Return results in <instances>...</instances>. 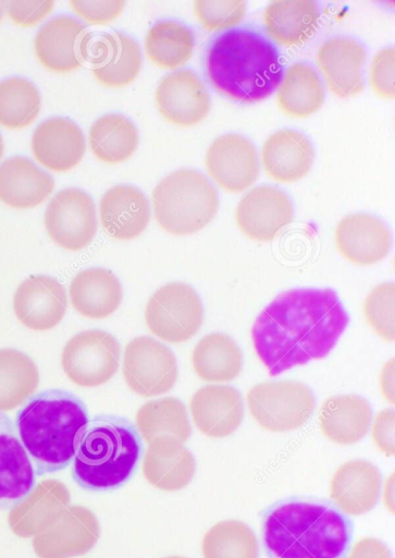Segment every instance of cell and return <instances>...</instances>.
Returning a JSON list of instances; mask_svg holds the SVG:
<instances>
[{"label": "cell", "instance_id": "obj_45", "mask_svg": "<svg viewBox=\"0 0 395 558\" xmlns=\"http://www.w3.org/2000/svg\"><path fill=\"white\" fill-rule=\"evenodd\" d=\"M53 7V0H11L7 1L5 12L15 24L29 27L44 20Z\"/></svg>", "mask_w": 395, "mask_h": 558}, {"label": "cell", "instance_id": "obj_36", "mask_svg": "<svg viewBox=\"0 0 395 558\" xmlns=\"http://www.w3.org/2000/svg\"><path fill=\"white\" fill-rule=\"evenodd\" d=\"M195 47L193 32L184 24L164 20L155 23L145 36V51L157 65L175 69L185 64Z\"/></svg>", "mask_w": 395, "mask_h": 558}, {"label": "cell", "instance_id": "obj_13", "mask_svg": "<svg viewBox=\"0 0 395 558\" xmlns=\"http://www.w3.org/2000/svg\"><path fill=\"white\" fill-rule=\"evenodd\" d=\"M91 33L70 15H57L36 33L34 49L37 59L54 72H70L88 58Z\"/></svg>", "mask_w": 395, "mask_h": 558}, {"label": "cell", "instance_id": "obj_1", "mask_svg": "<svg viewBox=\"0 0 395 558\" xmlns=\"http://www.w3.org/2000/svg\"><path fill=\"white\" fill-rule=\"evenodd\" d=\"M349 322L337 294L325 289H292L256 318L251 340L271 376L326 356Z\"/></svg>", "mask_w": 395, "mask_h": 558}, {"label": "cell", "instance_id": "obj_35", "mask_svg": "<svg viewBox=\"0 0 395 558\" xmlns=\"http://www.w3.org/2000/svg\"><path fill=\"white\" fill-rule=\"evenodd\" d=\"M88 135L95 156L108 163L126 160L138 144L135 124L120 113H107L96 119Z\"/></svg>", "mask_w": 395, "mask_h": 558}, {"label": "cell", "instance_id": "obj_26", "mask_svg": "<svg viewBox=\"0 0 395 558\" xmlns=\"http://www.w3.org/2000/svg\"><path fill=\"white\" fill-rule=\"evenodd\" d=\"M380 489L381 474L377 466L366 460H350L335 471L330 496L346 514L360 515L377 505Z\"/></svg>", "mask_w": 395, "mask_h": 558}, {"label": "cell", "instance_id": "obj_3", "mask_svg": "<svg viewBox=\"0 0 395 558\" xmlns=\"http://www.w3.org/2000/svg\"><path fill=\"white\" fill-rule=\"evenodd\" d=\"M87 424L84 403L60 389L38 393L16 417L21 442L38 475L67 466Z\"/></svg>", "mask_w": 395, "mask_h": 558}, {"label": "cell", "instance_id": "obj_40", "mask_svg": "<svg viewBox=\"0 0 395 558\" xmlns=\"http://www.w3.org/2000/svg\"><path fill=\"white\" fill-rule=\"evenodd\" d=\"M37 87L24 77L13 76L0 82V124L21 129L32 123L40 110Z\"/></svg>", "mask_w": 395, "mask_h": 558}, {"label": "cell", "instance_id": "obj_4", "mask_svg": "<svg viewBox=\"0 0 395 558\" xmlns=\"http://www.w3.org/2000/svg\"><path fill=\"white\" fill-rule=\"evenodd\" d=\"M349 536L346 518L319 502L280 504L263 523V541L271 558H342Z\"/></svg>", "mask_w": 395, "mask_h": 558}, {"label": "cell", "instance_id": "obj_12", "mask_svg": "<svg viewBox=\"0 0 395 558\" xmlns=\"http://www.w3.org/2000/svg\"><path fill=\"white\" fill-rule=\"evenodd\" d=\"M99 535L100 525L95 513L83 506L72 505L34 536L32 545L39 558H71L89 551Z\"/></svg>", "mask_w": 395, "mask_h": 558}, {"label": "cell", "instance_id": "obj_42", "mask_svg": "<svg viewBox=\"0 0 395 558\" xmlns=\"http://www.w3.org/2000/svg\"><path fill=\"white\" fill-rule=\"evenodd\" d=\"M246 11L242 0H196L194 13L207 29H223L238 24Z\"/></svg>", "mask_w": 395, "mask_h": 558}, {"label": "cell", "instance_id": "obj_28", "mask_svg": "<svg viewBox=\"0 0 395 558\" xmlns=\"http://www.w3.org/2000/svg\"><path fill=\"white\" fill-rule=\"evenodd\" d=\"M53 189L51 175L26 157L14 156L0 165V201L11 207H35Z\"/></svg>", "mask_w": 395, "mask_h": 558}, {"label": "cell", "instance_id": "obj_10", "mask_svg": "<svg viewBox=\"0 0 395 558\" xmlns=\"http://www.w3.org/2000/svg\"><path fill=\"white\" fill-rule=\"evenodd\" d=\"M49 236L60 247L78 251L95 238L98 227L91 196L78 187L60 190L49 201L44 216Z\"/></svg>", "mask_w": 395, "mask_h": 558}, {"label": "cell", "instance_id": "obj_15", "mask_svg": "<svg viewBox=\"0 0 395 558\" xmlns=\"http://www.w3.org/2000/svg\"><path fill=\"white\" fill-rule=\"evenodd\" d=\"M155 100L161 116L180 126L201 122L211 105L207 88L190 70H177L164 75L156 88Z\"/></svg>", "mask_w": 395, "mask_h": 558}, {"label": "cell", "instance_id": "obj_48", "mask_svg": "<svg viewBox=\"0 0 395 558\" xmlns=\"http://www.w3.org/2000/svg\"><path fill=\"white\" fill-rule=\"evenodd\" d=\"M380 387L383 397L391 402L394 403V359L388 361L380 375Z\"/></svg>", "mask_w": 395, "mask_h": 558}, {"label": "cell", "instance_id": "obj_29", "mask_svg": "<svg viewBox=\"0 0 395 558\" xmlns=\"http://www.w3.org/2000/svg\"><path fill=\"white\" fill-rule=\"evenodd\" d=\"M266 172L279 182H294L309 171L313 161L310 141L295 130H280L271 134L261 149Z\"/></svg>", "mask_w": 395, "mask_h": 558}, {"label": "cell", "instance_id": "obj_19", "mask_svg": "<svg viewBox=\"0 0 395 558\" xmlns=\"http://www.w3.org/2000/svg\"><path fill=\"white\" fill-rule=\"evenodd\" d=\"M367 51L348 37H333L318 49L317 63L328 87L340 97L359 94L363 88V64Z\"/></svg>", "mask_w": 395, "mask_h": 558}, {"label": "cell", "instance_id": "obj_49", "mask_svg": "<svg viewBox=\"0 0 395 558\" xmlns=\"http://www.w3.org/2000/svg\"><path fill=\"white\" fill-rule=\"evenodd\" d=\"M7 9V1L0 0V22Z\"/></svg>", "mask_w": 395, "mask_h": 558}, {"label": "cell", "instance_id": "obj_22", "mask_svg": "<svg viewBox=\"0 0 395 558\" xmlns=\"http://www.w3.org/2000/svg\"><path fill=\"white\" fill-rule=\"evenodd\" d=\"M70 497L62 482L54 478L41 481L10 510V529L24 538L38 535L69 506Z\"/></svg>", "mask_w": 395, "mask_h": 558}, {"label": "cell", "instance_id": "obj_7", "mask_svg": "<svg viewBox=\"0 0 395 558\" xmlns=\"http://www.w3.org/2000/svg\"><path fill=\"white\" fill-rule=\"evenodd\" d=\"M251 416L273 433L294 430L311 416L316 400L311 389L295 380L267 381L247 393Z\"/></svg>", "mask_w": 395, "mask_h": 558}, {"label": "cell", "instance_id": "obj_14", "mask_svg": "<svg viewBox=\"0 0 395 558\" xmlns=\"http://www.w3.org/2000/svg\"><path fill=\"white\" fill-rule=\"evenodd\" d=\"M87 61L98 82L122 87L138 75L143 57L135 39L120 31H107L91 33Z\"/></svg>", "mask_w": 395, "mask_h": 558}, {"label": "cell", "instance_id": "obj_30", "mask_svg": "<svg viewBox=\"0 0 395 558\" xmlns=\"http://www.w3.org/2000/svg\"><path fill=\"white\" fill-rule=\"evenodd\" d=\"M72 306L81 315L101 319L114 313L122 301V287L109 269L91 267L78 272L69 289Z\"/></svg>", "mask_w": 395, "mask_h": 558}, {"label": "cell", "instance_id": "obj_9", "mask_svg": "<svg viewBox=\"0 0 395 558\" xmlns=\"http://www.w3.org/2000/svg\"><path fill=\"white\" fill-rule=\"evenodd\" d=\"M120 352V344L111 333L99 329L84 330L64 345L61 365L77 386L97 387L116 373Z\"/></svg>", "mask_w": 395, "mask_h": 558}, {"label": "cell", "instance_id": "obj_32", "mask_svg": "<svg viewBox=\"0 0 395 558\" xmlns=\"http://www.w3.org/2000/svg\"><path fill=\"white\" fill-rule=\"evenodd\" d=\"M319 16V7L312 0H275L263 11L268 34L283 46L308 40L318 27Z\"/></svg>", "mask_w": 395, "mask_h": 558}, {"label": "cell", "instance_id": "obj_25", "mask_svg": "<svg viewBox=\"0 0 395 558\" xmlns=\"http://www.w3.org/2000/svg\"><path fill=\"white\" fill-rule=\"evenodd\" d=\"M99 214L108 234L119 240H132L146 229L150 207L140 190L131 184H118L101 196Z\"/></svg>", "mask_w": 395, "mask_h": 558}, {"label": "cell", "instance_id": "obj_43", "mask_svg": "<svg viewBox=\"0 0 395 558\" xmlns=\"http://www.w3.org/2000/svg\"><path fill=\"white\" fill-rule=\"evenodd\" d=\"M394 60V48L385 47L379 50L371 61L370 85L379 96L384 98H393L395 94Z\"/></svg>", "mask_w": 395, "mask_h": 558}, {"label": "cell", "instance_id": "obj_41", "mask_svg": "<svg viewBox=\"0 0 395 558\" xmlns=\"http://www.w3.org/2000/svg\"><path fill=\"white\" fill-rule=\"evenodd\" d=\"M395 286L392 282L378 284L366 298L362 312L367 324L383 340L393 342Z\"/></svg>", "mask_w": 395, "mask_h": 558}, {"label": "cell", "instance_id": "obj_20", "mask_svg": "<svg viewBox=\"0 0 395 558\" xmlns=\"http://www.w3.org/2000/svg\"><path fill=\"white\" fill-rule=\"evenodd\" d=\"M30 146L41 165L54 171H65L82 160L86 142L82 129L74 121L54 117L36 126Z\"/></svg>", "mask_w": 395, "mask_h": 558}, {"label": "cell", "instance_id": "obj_34", "mask_svg": "<svg viewBox=\"0 0 395 558\" xmlns=\"http://www.w3.org/2000/svg\"><path fill=\"white\" fill-rule=\"evenodd\" d=\"M192 364L202 380L223 383L238 376L243 356L229 336L215 332L199 340L193 351Z\"/></svg>", "mask_w": 395, "mask_h": 558}, {"label": "cell", "instance_id": "obj_51", "mask_svg": "<svg viewBox=\"0 0 395 558\" xmlns=\"http://www.w3.org/2000/svg\"><path fill=\"white\" fill-rule=\"evenodd\" d=\"M164 558H185V557H180V556H170V557H164Z\"/></svg>", "mask_w": 395, "mask_h": 558}, {"label": "cell", "instance_id": "obj_18", "mask_svg": "<svg viewBox=\"0 0 395 558\" xmlns=\"http://www.w3.org/2000/svg\"><path fill=\"white\" fill-rule=\"evenodd\" d=\"M67 300L64 287L47 275H32L16 289L13 310L17 319L33 330H48L64 317Z\"/></svg>", "mask_w": 395, "mask_h": 558}, {"label": "cell", "instance_id": "obj_16", "mask_svg": "<svg viewBox=\"0 0 395 558\" xmlns=\"http://www.w3.org/2000/svg\"><path fill=\"white\" fill-rule=\"evenodd\" d=\"M205 162L210 177L227 192L244 191L259 174L256 148L239 134L217 137L207 149Z\"/></svg>", "mask_w": 395, "mask_h": 558}, {"label": "cell", "instance_id": "obj_50", "mask_svg": "<svg viewBox=\"0 0 395 558\" xmlns=\"http://www.w3.org/2000/svg\"><path fill=\"white\" fill-rule=\"evenodd\" d=\"M3 149H4V143H3V138H2V136L0 134V159H1L2 155H3Z\"/></svg>", "mask_w": 395, "mask_h": 558}, {"label": "cell", "instance_id": "obj_47", "mask_svg": "<svg viewBox=\"0 0 395 558\" xmlns=\"http://www.w3.org/2000/svg\"><path fill=\"white\" fill-rule=\"evenodd\" d=\"M347 558H392V555L380 539L365 537L354 545Z\"/></svg>", "mask_w": 395, "mask_h": 558}, {"label": "cell", "instance_id": "obj_27", "mask_svg": "<svg viewBox=\"0 0 395 558\" xmlns=\"http://www.w3.org/2000/svg\"><path fill=\"white\" fill-rule=\"evenodd\" d=\"M34 483V465L11 418L0 412V509L21 501Z\"/></svg>", "mask_w": 395, "mask_h": 558}, {"label": "cell", "instance_id": "obj_8", "mask_svg": "<svg viewBox=\"0 0 395 558\" xmlns=\"http://www.w3.org/2000/svg\"><path fill=\"white\" fill-rule=\"evenodd\" d=\"M202 303L189 286L172 282L159 288L147 302L145 320L148 329L170 343L189 340L200 328Z\"/></svg>", "mask_w": 395, "mask_h": 558}, {"label": "cell", "instance_id": "obj_21", "mask_svg": "<svg viewBox=\"0 0 395 558\" xmlns=\"http://www.w3.org/2000/svg\"><path fill=\"white\" fill-rule=\"evenodd\" d=\"M189 408L196 427L212 438L233 434L244 416L240 393L226 385H208L198 389L190 399Z\"/></svg>", "mask_w": 395, "mask_h": 558}, {"label": "cell", "instance_id": "obj_31", "mask_svg": "<svg viewBox=\"0 0 395 558\" xmlns=\"http://www.w3.org/2000/svg\"><path fill=\"white\" fill-rule=\"evenodd\" d=\"M371 416V408L363 398L356 395L335 396L323 403L319 424L331 441L351 445L366 436Z\"/></svg>", "mask_w": 395, "mask_h": 558}, {"label": "cell", "instance_id": "obj_39", "mask_svg": "<svg viewBox=\"0 0 395 558\" xmlns=\"http://www.w3.org/2000/svg\"><path fill=\"white\" fill-rule=\"evenodd\" d=\"M203 558H258L259 545L244 522L225 520L211 526L202 538Z\"/></svg>", "mask_w": 395, "mask_h": 558}, {"label": "cell", "instance_id": "obj_2", "mask_svg": "<svg viewBox=\"0 0 395 558\" xmlns=\"http://www.w3.org/2000/svg\"><path fill=\"white\" fill-rule=\"evenodd\" d=\"M206 70L219 92L244 102L267 98L283 77L276 48L259 33L244 28L213 39L207 50Z\"/></svg>", "mask_w": 395, "mask_h": 558}, {"label": "cell", "instance_id": "obj_24", "mask_svg": "<svg viewBox=\"0 0 395 558\" xmlns=\"http://www.w3.org/2000/svg\"><path fill=\"white\" fill-rule=\"evenodd\" d=\"M196 463L183 442L171 436H160L149 442L143 460L145 478L156 488L176 492L194 477Z\"/></svg>", "mask_w": 395, "mask_h": 558}, {"label": "cell", "instance_id": "obj_44", "mask_svg": "<svg viewBox=\"0 0 395 558\" xmlns=\"http://www.w3.org/2000/svg\"><path fill=\"white\" fill-rule=\"evenodd\" d=\"M73 11L85 21L94 24L108 23L123 11L124 0H71Z\"/></svg>", "mask_w": 395, "mask_h": 558}, {"label": "cell", "instance_id": "obj_6", "mask_svg": "<svg viewBox=\"0 0 395 558\" xmlns=\"http://www.w3.org/2000/svg\"><path fill=\"white\" fill-rule=\"evenodd\" d=\"M151 201L158 225L175 235L199 231L213 219L219 207L215 187L193 169H178L162 178Z\"/></svg>", "mask_w": 395, "mask_h": 558}, {"label": "cell", "instance_id": "obj_23", "mask_svg": "<svg viewBox=\"0 0 395 558\" xmlns=\"http://www.w3.org/2000/svg\"><path fill=\"white\" fill-rule=\"evenodd\" d=\"M334 238L340 254L359 266H370L382 260L391 246L386 226L368 214L344 217L335 228Z\"/></svg>", "mask_w": 395, "mask_h": 558}, {"label": "cell", "instance_id": "obj_17", "mask_svg": "<svg viewBox=\"0 0 395 558\" xmlns=\"http://www.w3.org/2000/svg\"><path fill=\"white\" fill-rule=\"evenodd\" d=\"M293 205L281 190L261 185L242 197L236 207L239 230L256 241H271L293 219Z\"/></svg>", "mask_w": 395, "mask_h": 558}, {"label": "cell", "instance_id": "obj_33", "mask_svg": "<svg viewBox=\"0 0 395 558\" xmlns=\"http://www.w3.org/2000/svg\"><path fill=\"white\" fill-rule=\"evenodd\" d=\"M323 100V84L312 66L296 62L287 68L276 95L277 106L284 113L308 117L322 106Z\"/></svg>", "mask_w": 395, "mask_h": 558}, {"label": "cell", "instance_id": "obj_11", "mask_svg": "<svg viewBox=\"0 0 395 558\" xmlns=\"http://www.w3.org/2000/svg\"><path fill=\"white\" fill-rule=\"evenodd\" d=\"M123 375L129 389L143 397L170 391L177 379L174 353L150 337H136L124 351Z\"/></svg>", "mask_w": 395, "mask_h": 558}, {"label": "cell", "instance_id": "obj_38", "mask_svg": "<svg viewBox=\"0 0 395 558\" xmlns=\"http://www.w3.org/2000/svg\"><path fill=\"white\" fill-rule=\"evenodd\" d=\"M38 383V368L28 355L15 349H0V411L22 404Z\"/></svg>", "mask_w": 395, "mask_h": 558}, {"label": "cell", "instance_id": "obj_37", "mask_svg": "<svg viewBox=\"0 0 395 558\" xmlns=\"http://www.w3.org/2000/svg\"><path fill=\"white\" fill-rule=\"evenodd\" d=\"M135 421L148 444L160 436H171L184 442L192 432L185 405L172 397L145 403L138 409Z\"/></svg>", "mask_w": 395, "mask_h": 558}, {"label": "cell", "instance_id": "obj_46", "mask_svg": "<svg viewBox=\"0 0 395 558\" xmlns=\"http://www.w3.org/2000/svg\"><path fill=\"white\" fill-rule=\"evenodd\" d=\"M395 412L386 409L378 413L372 426V439L380 451L391 457L395 453Z\"/></svg>", "mask_w": 395, "mask_h": 558}, {"label": "cell", "instance_id": "obj_5", "mask_svg": "<svg viewBox=\"0 0 395 558\" xmlns=\"http://www.w3.org/2000/svg\"><path fill=\"white\" fill-rule=\"evenodd\" d=\"M139 453V437L128 420L96 416L88 422L78 441L73 477L88 490L118 488L132 475Z\"/></svg>", "mask_w": 395, "mask_h": 558}]
</instances>
